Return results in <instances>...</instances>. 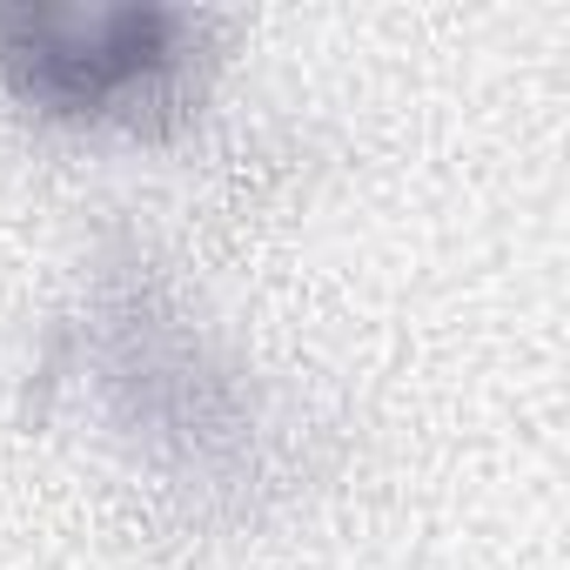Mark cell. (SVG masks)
Wrapping results in <instances>:
<instances>
[{"label": "cell", "instance_id": "6da1fadb", "mask_svg": "<svg viewBox=\"0 0 570 570\" xmlns=\"http://www.w3.org/2000/svg\"><path fill=\"white\" fill-rule=\"evenodd\" d=\"M81 370L101 390L108 416L188 483L235 490L262 463V416L235 370L161 303L155 282H108L81 323Z\"/></svg>", "mask_w": 570, "mask_h": 570}, {"label": "cell", "instance_id": "7a4b0ae2", "mask_svg": "<svg viewBox=\"0 0 570 570\" xmlns=\"http://www.w3.org/2000/svg\"><path fill=\"white\" fill-rule=\"evenodd\" d=\"M195 41L168 8H0V75L55 121L161 128L188 101Z\"/></svg>", "mask_w": 570, "mask_h": 570}]
</instances>
